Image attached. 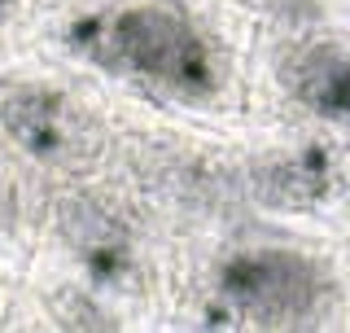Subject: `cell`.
<instances>
[{
  "label": "cell",
  "mask_w": 350,
  "mask_h": 333,
  "mask_svg": "<svg viewBox=\"0 0 350 333\" xmlns=\"http://www.w3.org/2000/svg\"><path fill=\"white\" fill-rule=\"evenodd\" d=\"M0 123L22 153L49 166H79L96 149V132L83 106L53 88H14L0 101Z\"/></svg>",
  "instance_id": "3"
},
{
  "label": "cell",
  "mask_w": 350,
  "mask_h": 333,
  "mask_svg": "<svg viewBox=\"0 0 350 333\" xmlns=\"http://www.w3.org/2000/svg\"><path fill=\"white\" fill-rule=\"evenodd\" d=\"M66 232H70L75 241V254H79L83 272L92 276L96 285H105V290H118V285H127L131 276H136V250H131V241L123 237V228L114 224V219L96 215V210H83L79 219H66Z\"/></svg>",
  "instance_id": "5"
},
{
  "label": "cell",
  "mask_w": 350,
  "mask_h": 333,
  "mask_svg": "<svg viewBox=\"0 0 350 333\" xmlns=\"http://www.w3.org/2000/svg\"><path fill=\"white\" fill-rule=\"evenodd\" d=\"M14 215V193H9V184H5V175H0V224Z\"/></svg>",
  "instance_id": "7"
},
{
  "label": "cell",
  "mask_w": 350,
  "mask_h": 333,
  "mask_svg": "<svg viewBox=\"0 0 350 333\" xmlns=\"http://www.w3.org/2000/svg\"><path fill=\"white\" fill-rule=\"evenodd\" d=\"M293 92L320 119H350V53L311 49L293 66Z\"/></svg>",
  "instance_id": "6"
},
{
  "label": "cell",
  "mask_w": 350,
  "mask_h": 333,
  "mask_svg": "<svg viewBox=\"0 0 350 333\" xmlns=\"http://www.w3.org/2000/svg\"><path fill=\"white\" fill-rule=\"evenodd\" d=\"M9 9H14V0H0V18H5V14H9Z\"/></svg>",
  "instance_id": "8"
},
{
  "label": "cell",
  "mask_w": 350,
  "mask_h": 333,
  "mask_svg": "<svg viewBox=\"0 0 350 333\" xmlns=\"http://www.w3.org/2000/svg\"><path fill=\"white\" fill-rule=\"evenodd\" d=\"M219 294L258 325H302L324 307L328 276L293 250H237L219 263Z\"/></svg>",
  "instance_id": "2"
},
{
  "label": "cell",
  "mask_w": 350,
  "mask_h": 333,
  "mask_svg": "<svg viewBox=\"0 0 350 333\" xmlns=\"http://www.w3.org/2000/svg\"><path fill=\"white\" fill-rule=\"evenodd\" d=\"M337 166L324 145H302L293 153H276L258 166L254 184L271 206H315L333 193Z\"/></svg>",
  "instance_id": "4"
},
{
  "label": "cell",
  "mask_w": 350,
  "mask_h": 333,
  "mask_svg": "<svg viewBox=\"0 0 350 333\" xmlns=\"http://www.w3.org/2000/svg\"><path fill=\"white\" fill-rule=\"evenodd\" d=\"M109 71H136L180 97H206L215 88V62L206 40L167 9L109 14Z\"/></svg>",
  "instance_id": "1"
}]
</instances>
